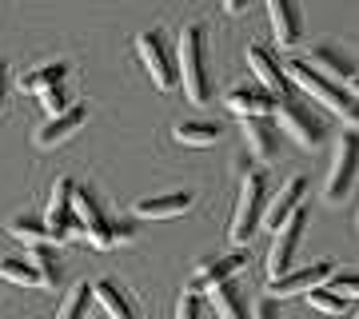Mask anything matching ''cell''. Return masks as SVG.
<instances>
[{
  "mask_svg": "<svg viewBox=\"0 0 359 319\" xmlns=\"http://www.w3.org/2000/svg\"><path fill=\"white\" fill-rule=\"evenodd\" d=\"M176 80L192 104H208L212 84H208V40L204 25H184L176 44Z\"/></svg>",
  "mask_w": 359,
  "mask_h": 319,
  "instance_id": "6da1fadb",
  "label": "cell"
},
{
  "mask_svg": "<svg viewBox=\"0 0 359 319\" xmlns=\"http://www.w3.org/2000/svg\"><path fill=\"white\" fill-rule=\"evenodd\" d=\"M264 208H268V179L264 172H248L240 176V196H236V212H231V228H228V240L231 247L240 252L256 228L264 224Z\"/></svg>",
  "mask_w": 359,
  "mask_h": 319,
  "instance_id": "7a4b0ae2",
  "label": "cell"
},
{
  "mask_svg": "<svg viewBox=\"0 0 359 319\" xmlns=\"http://www.w3.org/2000/svg\"><path fill=\"white\" fill-rule=\"evenodd\" d=\"M271 116H276V128H280L283 136H292L299 148H316L327 136V120L308 100H299V96H283Z\"/></svg>",
  "mask_w": 359,
  "mask_h": 319,
  "instance_id": "3957f363",
  "label": "cell"
},
{
  "mask_svg": "<svg viewBox=\"0 0 359 319\" xmlns=\"http://www.w3.org/2000/svg\"><path fill=\"white\" fill-rule=\"evenodd\" d=\"M283 76H287L292 88H299L304 96H311V104H323V108L335 112V116H347V108L355 104V100H347V92L339 88V84L323 80L320 72H311L304 60H287V64H283Z\"/></svg>",
  "mask_w": 359,
  "mask_h": 319,
  "instance_id": "277c9868",
  "label": "cell"
},
{
  "mask_svg": "<svg viewBox=\"0 0 359 319\" xmlns=\"http://www.w3.org/2000/svg\"><path fill=\"white\" fill-rule=\"evenodd\" d=\"M355 176H359V136L347 132V136H339V144H335L332 168H327V179H323V200H327V204H339L347 191H351Z\"/></svg>",
  "mask_w": 359,
  "mask_h": 319,
  "instance_id": "5b68a950",
  "label": "cell"
},
{
  "mask_svg": "<svg viewBox=\"0 0 359 319\" xmlns=\"http://www.w3.org/2000/svg\"><path fill=\"white\" fill-rule=\"evenodd\" d=\"M72 216H76V231L92 243V247H100V252L116 247V240H112V219L104 216L100 200H96L88 188H76V191H72Z\"/></svg>",
  "mask_w": 359,
  "mask_h": 319,
  "instance_id": "8992f818",
  "label": "cell"
},
{
  "mask_svg": "<svg viewBox=\"0 0 359 319\" xmlns=\"http://www.w3.org/2000/svg\"><path fill=\"white\" fill-rule=\"evenodd\" d=\"M136 52H140L144 68H148V76H152V84L160 92H172L180 84V80H176V60H172L168 40H164V32H160V28L140 32V36H136Z\"/></svg>",
  "mask_w": 359,
  "mask_h": 319,
  "instance_id": "52a82bcc",
  "label": "cell"
},
{
  "mask_svg": "<svg viewBox=\"0 0 359 319\" xmlns=\"http://www.w3.org/2000/svg\"><path fill=\"white\" fill-rule=\"evenodd\" d=\"M304 228H308V212L299 208V212H295V216L287 219L276 236H271V252H268V276H271V283L283 280V276L295 268V252H299Z\"/></svg>",
  "mask_w": 359,
  "mask_h": 319,
  "instance_id": "ba28073f",
  "label": "cell"
},
{
  "mask_svg": "<svg viewBox=\"0 0 359 319\" xmlns=\"http://www.w3.org/2000/svg\"><path fill=\"white\" fill-rule=\"evenodd\" d=\"M335 276V259H316L308 268H292L283 280L268 283V299H287V295H311L327 287Z\"/></svg>",
  "mask_w": 359,
  "mask_h": 319,
  "instance_id": "9c48e42d",
  "label": "cell"
},
{
  "mask_svg": "<svg viewBox=\"0 0 359 319\" xmlns=\"http://www.w3.org/2000/svg\"><path fill=\"white\" fill-rule=\"evenodd\" d=\"M244 264H248V255H244V252H228V255H216V259H200L184 292H188V295H204V292H212L216 283L236 280V276L244 271Z\"/></svg>",
  "mask_w": 359,
  "mask_h": 319,
  "instance_id": "30bf717a",
  "label": "cell"
},
{
  "mask_svg": "<svg viewBox=\"0 0 359 319\" xmlns=\"http://www.w3.org/2000/svg\"><path fill=\"white\" fill-rule=\"evenodd\" d=\"M72 191H76V184L68 176H60L56 184H52V200H48V212H44V228H48L52 243L68 240L72 231H76V216H72Z\"/></svg>",
  "mask_w": 359,
  "mask_h": 319,
  "instance_id": "8fae6325",
  "label": "cell"
},
{
  "mask_svg": "<svg viewBox=\"0 0 359 319\" xmlns=\"http://www.w3.org/2000/svg\"><path fill=\"white\" fill-rule=\"evenodd\" d=\"M276 104H280V100L268 96L259 84H231V88L224 92V108L236 112L240 120H271Z\"/></svg>",
  "mask_w": 359,
  "mask_h": 319,
  "instance_id": "7c38bea8",
  "label": "cell"
},
{
  "mask_svg": "<svg viewBox=\"0 0 359 319\" xmlns=\"http://www.w3.org/2000/svg\"><path fill=\"white\" fill-rule=\"evenodd\" d=\"M248 68H252V76H256V84L268 96H276V100H283V96H292V84H287V76H283V64L280 56L271 48H264V44H252L248 48Z\"/></svg>",
  "mask_w": 359,
  "mask_h": 319,
  "instance_id": "4fadbf2b",
  "label": "cell"
},
{
  "mask_svg": "<svg viewBox=\"0 0 359 319\" xmlns=\"http://www.w3.org/2000/svg\"><path fill=\"white\" fill-rule=\"evenodd\" d=\"M304 64H308L311 72H320L323 80H332V84H339V88H344L347 80H351V76L359 72V64L351 60L347 52H339L335 44H316V48H311V56H308Z\"/></svg>",
  "mask_w": 359,
  "mask_h": 319,
  "instance_id": "5bb4252c",
  "label": "cell"
},
{
  "mask_svg": "<svg viewBox=\"0 0 359 319\" xmlns=\"http://www.w3.org/2000/svg\"><path fill=\"white\" fill-rule=\"evenodd\" d=\"M299 200H304V176H292V179H287V184H283V188L268 200V208H264V224H268L271 236H276V231H280L283 224H287V219H292L295 212L304 208Z\"/></svg>",
  "mask_w": 359,
  "mask_h": 319,
  "instance_id": "9a60e30c",
  "label": "cell"
},
{
  "mask_svg": "<svg viewBox=\"0 0 359 319\" xmlns=\"http://www.w3.org/2000/svg\"><path fill=\"white\" fill-rule=\"evenodd\" d=\"M268 20H271V32H276V44L280 48L299 44V36H304L299 4H292V0H268Z\"/></svg>",
  "mask_w": 359,
  "mask_h": 319,
  "instance_id": "2e32d148",
  "label": "cell"
},
{
  "mask_svg": "<svg viewBox=\"0 0 359 319\" xmlns=\"http://www.w3.org/2000/svg\"><path fill=\"white\" fill-rule=\"evenodd\" d=\"M88 120V108L84 104H72L68 112H60V116H48L44 124H40V132H36V144L40 148H52V144H60V140H68L72 132H80V124Z\"/></svg>",
  "mask_w": 359,
  "mask_h": 319,
  "instance_id": "e0dca14e",
  "label": "cell"
},
{
  "mask_svg": "<svg viewBox=\"0 0 359 319\" xmlns=\"http://www.w3.org/2000/svg\"><path fill=\"white\" fill-rule=\"evenodd\" d=\"M196 196L192 191H168V196H152V200H136V216L140 219H176L184 212H192Z\"/></svg>",
  "mask_w": 359,
  "mask_h": 319,
  "instance_id": "ac0fdd59",
  "label": "cell"
},
{
  "mask_svg": "<svg viewBox=\"0 0 359 319\" xmlns=\"http://www.w3.org/2000/svg\"><path fill=\"white\" fill-rule=\"evenodd\" d=\"M244 144L259 164H268L271 156H276V148H280V128H276V120H244Z\"/></svg>",
  "mask_w": 359,
  "mask_h": 319,
  "instance_id": "d6986e66",
  "label": "cell"
},
{
  "mask_svg": "<svg viewBox=\"0 0 359 319\" xmlns=\"http://www.w3.org/2000/svg\"><path fill=\"white\" fill-rule=\"evenodd\" d=\"M204 295H208V304L216 307L219 319H252V315H248V299H244V292H240V283H236V280L216 283V287L204 292Z\"/></svg>",
  "mask_w": 359,
  "mask_h": 319,
  "instance_id": "ffe728a7",
  "label": "cell"
},
{
  "mask_svg": "<svg viewBox=\"0 0 359 319\" xmlns=\"http://www.w3.org/2000/svg\"><path fill=\"white\" fill-rule=\"evenodd\" d=\"M65 76H68V64L48 60V64H36L32 72H25V76H20V88L32 92V96H44V92L60 88V84H65Z\"/></svg>",
  "mask_w": 359,
  "mask_h": 319,
  "instance_id": "44dd1931",
  "label": "cell"
},
{
  "mask_svg": "<svg viewBox=\"0 0 359 319\" xmlns=\"http://www.w3.org/2000/svg\"><path fill=\"white\" fill-rule=\"evenodd\" d=\"M219 136H224L219 124H208V120H180V124L172 128V140L184 144V148H212Z\"/></svg>",
  "mask_w": 359,
  "mask_h": 319,
  "instance_id": "7402d4cb",
  "label": "cell"
},
{
  "mask_svg": "<svg viewBox=\"0 0 359 319\" xmlns=\"http://www.w3.org/2000/svg\"><path fill=\"white\" fill-rule=\"evenodd\" d=\"M92 299H96V304H100L112 319H136V311H132V304H128V295L120 292L112 280L92 283Z\"/></svg>",
  "mask_w": 359,
  "mask_h": 319,
  "instance_id": "603a6c76",
  "label": "cell"
},
{
  "mask_svg": "<svg viewBox=\"0 0 359 319\" xmlns=\"http://www.w3.org/2000/svg\"><path fill=\"white\" fill-rule=\"evenodd\" d=\"M8 236L20 243H28V247H56L48 236V228H44V219H32V216H16L8 219Z\"/></svg>",
  "mask_w": 359,
  "mask_h": 319,
  "instance_id": "cb8c5ba5",
  "label": "cell"
},
{
  "mask_svg": "<svg viewBox=\"0 0 359 319\" xmlns=\"http://www.w3.org/2000/svg\"><path fill=\"white\" fill-rule=\"evenodd\" d=\"M28 264L36 268L40 287H56V283H60V259H56V247H28Z\"/></svg>",
  "mask_w": 359,
  "mask_h": 319,
  "instance_id": "d4e9b609",
  "label": "cell"
},
{
  "mask_svg": "<svg viewBox=\"0 0 359 319\" xmlns=\"http://www.w3.org/2000/svg\"><path fill=\"white\" fill-rule=\"evenodd\" d=\"M0 280L8 283H20V287H40V276L28 259H16V255H4L0 259Z\"/></svg>",
  "mask_w": 359,
  "mask_h": 319,
  "instance_id": "484cf974",
  "label": "cell"
},
{
  "mask_svg": "<svg viewBox=\"0 0 359 319\" xmlns=\"http://www.w3.org/2000/svg\"><path fill=\"white\" fill-rule=\"evenodd\" d=\"M88 299H92V283H76V287L65 295V304H60L56 319H84L88 315Z\"/></svg>",
  "mask_w": 359,
  "mask_h": 319,
  "instance_id": "4316f807",
  "label": "cell"
},
{
  "mask_svg": "<svg viewBox=\"0 0 359 319\" xmlns=\"http://www.w3.org/2000/svg\"><path fill=\"white\" fill-rule=\"evenodd\" d=\"M308 304L316 307V311H323V315H344V311H347V304L339 299V295H332L327 287H320V292H311V295H308Z\"/></svg>",
  "mask_w": 359,
  "mask_h": 319,
  "instance_id": "83f0119b",
  "label": "cell"
},
{
  "mask_svg": "<svg viewBox=\"0 0 359 319\" xmlns=\"http://www.w3.org/2000/svg\"><path fill=\"white\" fill-rule=\"evenodd\" d=\"M327 292L339 295V299H359V271L355 276H332V283H327Z\"/></svg>",
  "mask_w": 359,
  "mask_h": 319,
  "instance_id": "f1b7e54d",
  "label": "cell"
},
{
  "mask_svg": "<svg viewBox=\"0 0 359 319\" xmlns=\"http://www.w3.org/2000/svg\"><path fill=\"white\" fill-rule=\"evenodd\" d=\"M40 104H44V112H48V116H60V112H68V108H72V100L65 96V88L44 92V96H40Z\"/></svg>",
  "mask_w": 359,
  "mask_h": 319,
  "instance_id": "f546056e",
  "label": "cell"
},
{
  "mask_svg": "<svg viewBox=\"0 0 359 319\" xmlns=\"http://www.w3.org/2000/svg\"><path fill=\"white\" fill-rule=\"evenodd\" d=\"M176 319H200V295H180L176 299Z\"/></svg>",
  "mask_w": 359,
  "mask_h": 319,
  "instance_id": "4dcf8cb0",
  "label": "cell"
},
{
  "mask_svg": "<svg viewBox=\"0 0 359 319\" xmlns=\"http://www.w3.org/2000/svg\"><path fill=\"white\" fill-rule=\"evenodd\" d=\"M112 240L116 243H132L136 240V228H132L128 219H124V224H112Z\"/></svg>",
  "mask_w": 359,
  "mask_h": 319,
  "instance_id": "1f68e13d",
  "label": "cell"
},
{
  "mask_svg": "<svg viewBox=\"0 0 359 319\" xmlns=\"http://www.w3.org/2000/svg\"><path fill=\"white\" fill-rule=\"evenodd\" d=\"M252 319H276V299H268V295H264V299L256 304V315H252Z\"/></svg>",
  "mask_w": 359,
  "mask_h": 319,
  "instance_id": "d6a6232c",
  "label": "cell"
},
{
  "mask_svg": "<svg viewBox=\"0 0 359 319\" xmlns=\"http://www.w3.org/2000/svg\"><path fill=\"white\" fill-rule=\"evenodd\" d=\"M344 92H347V100H355V104H359V72L344 84Z\"/></svg>",
  "mask_w": 359,
  "mask_h": 319,
  "instance_id": "836d02e7",
  "label": "cell"
},
{
  "mask_svg": "<svg viewBox=\"0 0 359 319\" xmlns=\"http://www.w3.org/2000/svg\"><path fill=\"white\" fill-rule=\"evenodd\" d=\"M344 120L351 124V132L359 136V104H351V108H347V116H344Z\"/></svg>",
  "mask_w": 359,
  "mask_h": 319,
  "instance_id": "e575fe53",
  "label": "cell"
},
{
  "mask_svg": "<svg viewBox=\"0 0 359 319\" xmlns=\"http://www.w3.org/2000/svg\"><path fill=\"white\" fill-rule=\"evenodd\" d=\"M0 112H4V64H0Z\"/></svg>",
  "mask_w": 359,
  "mask_h": 319,
  "instance_id": "d590c367",
  "label": "cell"
},
{
  "mask_svg": "<svg viewBox=\"0 0 359 319\" xmlns=\"http://www.w3.org/2000/svg\"><path fill=\"white\" fill-rule=\"evenodd\" d=\"M355 228H359V212H355Z\"/></svg>",
  "mask_w": 359,
  "mask_h": 319,
  "instance_id": "8d00e7d4",
  "label": "cell"
},
{
  "mask_svg": "<svg viewBox=\"0 0 359 319\" xmlns=\"http://www.w3.org/2000/svg\"><path fill=\"white\" fill-rule=\"evenodd\" d=\"M355 319H359V311H355Z\"/></svg>",
  "mask_w": 359,
  "mask_h": 319,
  "instance_id": "74e56055",
  "label": "cell"
}]
</instances>
